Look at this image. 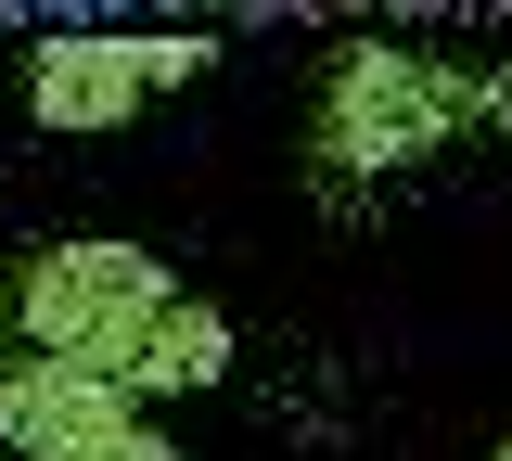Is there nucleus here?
<instances>
[{
    "instance_id": "obj_5",
    "label": "nucleus",
    "mask_w": 512,
    "mask_h": 461,
    "mask_svg": "<svg viewBox=\"0 0 512 461\" xmlns=\"http://www.w3.org/2000/svg\"><path fill=\"white\" fill-rule=\"evenodd\" d=\"M64 461H180V436H154V423H128V436H103V449H64Z\"/></svg>"
},
{
    "instance_id": "obj_1",
    "label": "nucleus",
    "mask_w": 512,
    "mask_h": 461,
    "mask_svg": "<svg viewBox=\"0 0 512 461\" xmlns=\"http://www.w3.org/2000/svg\"><path fill=\"white\" fill-rule=\"evenodd\" d=\"M13 321H26V359H64V372L141 397V410L231 372V321L192 308L141 244H52V257H26V308Z\"/></svg>"
},
{
    "instance_id": "obj_6",
    "label": "nucleus",
    "mask_w": 512,
    "mask_h": 461,
    "mask_svg": "<svg viewBox=\"0 0 512 461\" xmlns=\"http://www.w3.org/2000/svg\"><path fill=\"white\" fill-rule=\"evenodd\" d=\"M500 461H512V436H500Z\"/></svg>"
},
{
    "instance_id": "obj_2",
    "label": "nucleus",
    "mask_w": 512,
    "mask_h": 461,
    "mask_svg": "<svg viewBox=\"0 0 512 461\" xmlns=\"http://www.w3.org/2000/svg\"><path fill=\"white\" fill-rule=\"evenodd\" d=\"M461 116L512 129V77H461V65H423V52L359 39V52L333 65V103H320V167H333V180H384L397 154L448 141Z\"/></svg>"
},
{
    "instance_id": "obj_4",
    "label": "nucleus",
    "mask_w": 512,
    "mask_h": 461,
    "mask_svg": "<svg viewBox=\"0 0 512 461\" xmlns=\"http://www.w3.org/2000/svg\"><path fill=\"white\" fill-rule=\"evenodd\" d=\"M141 423V397L90 385V372H64V359H0V436L26 461H64V449H103Z\"/></svg>"
},
{
    "instance_id": "obj_3",
    "label": "nucleus",
    "mask_w": 512,
    "mask_h": 461,
    "mask_svg": "<svg viewBox=\"0 0 512 461\" xmlns=\"http://www.w3.org/2000/svg\"><path fill=\"white\" fill-rule=\"evenodd\" d=\"M205 77V39H39L26 65V116L39 129H116L154 90H192Z\"/></svg>"
}]
</instances>
